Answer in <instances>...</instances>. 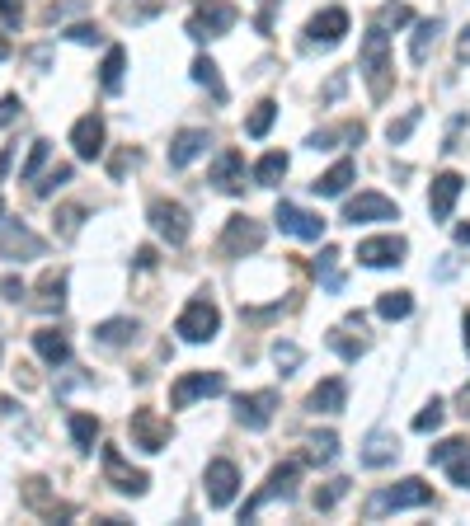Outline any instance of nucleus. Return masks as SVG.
Returning <instances> with one entry per match:
<instances>
[{
    "label": "nucleus",
    "mask_w": 470,
    "mask_h": 526,
    "mask_svg": "<svg viewBox=\"0 0 470 526\" xmlns=\"http://www.w3.org/2000/svg\"><path fill=\"white\" fill-rule=\"evenodd\" d=\"M362 76H367L372 99H386V94H391V38H386L381 24H372L367 38H362Z\"/></svg>",
    "instance_id": "1"
},
{
    "label": "nucleus",
    "mask_w": 470,
    "mask_h": 526,
    "mask_svg": "<svg viewBox=\"0 0 470 526\" xmlns=\"http://www.w3.org/2000/svg\"><path fill=\"white\" fill-rule=\"evenodd\" d=\"M217 329H221V310L207 301V296H193L184 310H179V325H174V334L184 343H207V339H217Z\"/></svg>",
    "instance_id": "2"
},
{
    "label": "nucleus",
    "mask_w": 470,
    "mask_h": 526,
    "mask_svg": "<svg viewBox=\"0 0 470 526\" xmlns=\"http://www.w3.org/2000/svg\"><path fill=\"white\" fill-rule=\"evenodd\" d=\"M428 503H433V484H423V480H400V484H391L386 494H376L372 503H367V512H372V517H381V512L428 508Z\"/></svg>",
    "instance_id": "3"
},
{
    "label": "nucleus",
    "mask_w": 470,
    "mask_h": 526,
    "mask_svg": "<svg viewBox=\"0 0 470 526\" xmlns=\"http://www.w3.org/2000/svg\"><path fill=\"white\" fill-rule=\"evenodd\" d=\"M235 5H226V0H207V5H198L193 15H188V38H198V43H207V38H221V33L235 29Z\"/></svg>",
    "instance_id": "4"
},
{
    "label": "nucleus",
    "mask_w": 470,
    "mask_h": 526,
    "mask_svg": "<svg viewBox=\"0 0 470 526\" xmlns=\"http://www.w3.org/2000/svg\"><path fill=\"white\" fill-rule=\"evenodd\" d=\"M297 480H301V461H287V465H273L268 470V484L259 489V494L245 503V512H240V522H250L254 512L264 508V503H273V498H292L297 494Z\"/></svg>",
    "instance_id": "5"
},
{
    "label": "nucleus",
    "mask_w": 470,
    "mask_h": 526,
    "mask_svg": "<svg viewBox=\"0 0 470 526\" xmlns=\"http://www.w3.org/2000/svg\"><path fill=\"white\" fill-rule=\"evenodd\" d=\"M207 395H226V376L221 372H184L170 386V409H188L193 400H207Z\"/></svg>",
    "instance_id": "6"
},
{
    "label": "nucleus",
    "mask_w": 470,
    "mask_h": 526,
    "mask_svg": "<svg viewBox=\"0 0 470 526\" xmlns=\"http://www.w3.org/2000/svg\"><path fill=\"white\" fill-rule=\"evenodd\" d=\"M99 456H104V475H109V484L118 489V494H127V498H141L146 494V470H132V465L123 461V451L118 447H99Z\"/></svg>",
    "instance_id": "7"
},
{
    "label": "nucleus",
    "mask_w": 470,
    "mask_h": 526,
    "mask_svg": "<svg viewBox=\"0 0 470 526\" xmlns=\"http://www.w3.org/2000/svg\"><path fill=\"white\" fill-rule=\"evenodd\" d=\"M278 414V390H254V395H235V418L250 428V433H264Z\"/></svg>",
    "instance_id": "8"
},
{
    "label": "nucleus",
    "mask_w": 470,
    "mask_h": 526,
    "mask_svg": "<svg viewBox=\"0 0 470 526\" xmlns=\"http://www.w3.org/2000/svg\"><path fill=\"white\" fill-rule=\"evenodd\" d=\"M146 217H151V226H156V235L160 240H170V245H184L188 240V231H193V226H188V207L184 202H151V212H146Z\"/></svg>",
    "instance_id": "9"
},
{
    "label": "nucleus",
    "mask_w": 470,
    "mask_h": 526,
    "mask_svg": "<svg viewBox=\"0 0 470 526\" xmlns=\"http://www.w3.org/2000/svg\"><path fill=\"white\" fill-rule=\"evenodd\" d=\"M43 235H33L24 221H10L5 231H0V259L10 263H24V259H43Z\"/></svg>",
    "instance_id": "10"
},
{
    "label": "nucleus",
    "mask_w": 470,
    "mask_h": 526,
    "mask_svg": "<svg viewBox=\"0 0 470 526\" xmlns=\"http://www.w3.org/2000/svg\"><path fill=\"white\" fill-rule=\"evenodd\" d=\"M344 221L348 226H367V221H400V207L381 193H358L344 202Z\"/></svg>",
    "instance_id": "11"
},
{
    "label": "nucleus",
    "mask_w": 470,
    "mask_h": 526,
    "mask_svg": "<svg viewBox=\"0 0 470 526\" xmlns=\"http://www.w3.org/2000/svg\"><path fill=\"white\" fill-rule=\"evenodd\" d=\"M259 245H264V226H259L254 217H245V212H235V217L226 221V235H221V249L240 259V254H254Z\"/></svg>",
    "instance_id": "12"
},
{
    "label": "nucleus",
    "mask_w": 470,
    "mask_h": 526,
    "mask_svg": "<svg viewBox=\"0 0 470 526\" xmlns=\"http://www.w3.org/2000/svg\"><path fill=\"white\" fill-rule=\"evenodd\" d=\"M170 437H174V428L156 409H137V414H132V442H137L141 451H165Z\"/></svg>",
    "instance_id": "13"
},
{
    "label": "nucleus",
    "mask_w": 470,
    "mask_h": 526,
    "mask_svg": "<svg viewBox=\"0 0 470 526\" xmlns=\"http://www.w3.org/2000/svg\"><path fill=\"white\" fill-rule=\"evenodd\" d=\"M409 245L400 235H376V240H362L358 245V263L362 268H395V263H405Z\"/></svg>",
    "instance_id": "14"
},
{
    "label": "nucleus",
    "mask_w": 470,
    "mask_h": 526,
    "mask_svg": "<svg viewBox=\"0 0 470 526\" xmlns=\"http://www.w3.org/2000/svg\"><path fill=\"white\" fill-rule=\"evenodd\" d=\"M273 221H278L287 235H297V240H320V235H325V217H315V212L297 207V202H278Z\"/></svg>",
    "instance_id": "15"
},
{
    "label": "nucleus",
    "mask_w": 470,
    "mask_h": 526,
    "mask_svg": "<svg viewBox=\"0 0 470 526\" xmlns=\"http://www.w3.org/2000/svg\"><path fill=\"white\" fill-rule=\"evenodd\" d=\"M235 489H240V470H235V461L207 465V503H212V508H231Z\"/></svg>",
    "instance_id": "16"
},
{
    "label": "nucleus",
    "mask_w": 470,
    "mask_h": 526,
    "mask_svg": "<svg viewBox=\"0 0 470 526\" xmlns=\"http://www.w3.org/2000/svg\"><path fill=\"white\" fill-rule=\"evenodd\" d=\"M344 33H348V10H320L306 24V47H334L344 43Z\"/></svg>",
    "instance_id": "17"
},
{
    "label": "nucleus",
    "mask_w": 470,
    "mask_h": 526,
    "mask_svg": "<svg viewBox=\"0 0 470 526\" xmlns=\"http://www.w3.org/2000/svg\"><path fill=\"white\" fill-rule=\"evenodd\" d=\"M461 188H466V179H461V174H452V170L433 179V188H428V212H433V221L452 217V207H456V198H461Z\"/></svg>",
    "instance_id": "18"
},
{
    "label": "nucleus",
    "mask_w": 470,
    "mask_h": 526,
    "mask_svg": "<svg viewBox=\"0 0 470 526\" xmlns=\"http://www.w3.org/2000/svg\"><path fill=\"white\" fill-rule=\"evenodd\" d=\"M71 146H76L80 160H99V155H104V118H99V113H85V118L71 127Z\"/></svg>",
    "instance_id": "19"
},
{
    "label": "nucleus",
    "mask_w": 470,
    "mask_h": 526,
    "mask_svg": "<svg viewBox=\"0 0 470 526\" xmlns=\"http://www.w3.org/2000/svg\"><path fill=\"white\" fill-rule=\"evenodd\" d=\"M344 404H348V386L339 381V376L320 381V386H315L311 395H306V409H311V414H339Z\"/></svg>",
    "instance_id": "20"
},
{
    "label": "nucleus",
    "mask_w": 470,
    "mask_h": 526,
    "mask_svg": "<svg viewBox=\"0 0 470 526\" xmlns=\"http://www.w3.org/2000/svg\"><path fill=\"white\" fill-rule=\"evenodd\" d=\"M212 184H217L221 193H240V188H245V155L221 151L217 165H212Z\"/></svg>",
    "instance_id": "21"
},
{
    "label": "nucleus",
    "mask_w": 470,
    "mask_h": 526,
    "mask_svg": "<svg viewBox=\"0 0 470 526\" xmlns=\"http://www.w3.org/2000/svg\"><path fill=\"white\" fill-rule=\"evenodd\" d=\"M203 151H207V132L203 127H184V132L170 141V165L174 170H184V165H193Z\"/></svg>",
    "instance_id": "22"
},
{
    "label": "nucleus",
    "mask_w": 470,
    "mask_h": 526,
    "mask_svg": "<svg viewBox=\"0 0 470 526\" xmlns=\"http://www.w3.org/2000/svg\"><path fill=\"white\" fill-rule=\"evenodd\" d=\"M353 179H358V165H353V160H339V165H329V170L320 174L311 188L320 193V198H344Z\"/></svg>",
    "instance_id": "23"
},
{
    "label": "nucleus",
    "mask_w": 470,
    "mask_h": 526,
    "mask_svg": "<svg viewBox=\"0 0 470 526\" xmlns=\"http://www.w3.org/2000/svg\"><path fill=\"white\" fill-rule=\"evenodd\" d=\"M33 348H38V357H43L47 367H66L71 362V339H66L62 329H38Z\"/></svg>",
    "instance_id": "24"
},
{
    "label": "nucleus",
    "mask_w": 470,
    "mask_h": 526,
    "mask_svg": "<svg viewBox=\"0 0 470 526\" xmlns=\"http://www.w3.org/2000/svg\"><path fill=\"white\" fill-rule=\"evenodd\" d=\"M33 306L43 310V315H57V310L66 306V273L57 268V273H43V282H38V296H33Z\"/></svg>",
    "instance_id": "25"
},
{
    "label": "nucleus",
    "mask_w": 470,
    "mask_h": 526,
    "mask_svg": "<svg viewBox=\"0 0 470 526\" xmlns=\"http://www.w3.org/2000/svg\"><path fill=\"white\" fill-rule=\"evenodd\" d=\"M438 33H442V19H419V24H414V38H409V62L414 66L428 62V52H433V43H438Z\"/></svg>",
    "instance_id": "26"
},
{
    "label": "nucleus",
    "mask_w": 470,
    "mask_h": 526,
    "mask_svg": "<svg viewBox=\"0 0 470 526\" xmlns=\"http://www.w3.org/2000/svg\"><path fill=\"white\" fill-rule=\"evenodd\" d=\"M395 456H400V442H395L391 433H372L367 437V447H362V465H372V470L391 465Z\"/></svg>",
    "instance_id": "27"
},
{
    "label": "nucleus",
    "mask_w": 470,
    "mask_h": 526,
    "mask_svg": "<svg viewBox=\"0 0 470 526\" xmlns=\"http://www.w3.org/2000/svg\"><path fill=\"white\" fill-rule=\"evenodd\" d=\"M339 259H344V254H339L334 245H325V249H320V259H315V278H320V287H325V292H344V273H339Z\"/></svg>",
    "instance_id": "28"
},
{
    "label": "nucleus",
    "mask_w": 470,
    "mask_h": 526,
    "mask_svg": "<svg viewBox=\"0 0 470 526\" xmlns=\"http://www.w3.org/2000/svg\"><path fill=\"white\" fill-rule=\"evenodd\" d=\"M137 334H141V325H137V320H127V315H123V320H104V325L94 329V339L109 343V348H123V343H132Z\"/></svg>",
    "instance_id": "29"
},
{
    "label": "nucleus",
    "mask_w": 470,
    "mask_h": 526,
    "mask_svg": "<svg viewBox=\"0 0 470 526\" xmlns=\"http://www.w3.org/2000/svg\"><path fill=\"white\" fill-rule=\"evenodd\" d=\"M123 71H127V52L123 47H109V52H104V66H99V85L109 94H118L123 90Z\"/></svg>",
    "instance_id": "30"
},
{
    "label": "nucleus",
    "mask_w": 470,
    "mask_h": 526,
    "mask_svg": "<svg viewBox=\"0 0 470 526\" xmlns=\"http://www.w3.org/2000/svg\"><path fill=\"white\" fill-rule=\"evenodd\" d=\"M282 174H287V155L282 151H268L259 165H254V184L259 188H273V184H282Z\"/></svg>",
    "instance_id": "31"
},
{
    "label": "nucleus",
    "mask_w": 470,
    "mask_h": 526,
    "mask_svg": "<svg viewBox=\"0 0 470 526\" xmlns=\"http://www.w3.org/2000/svg\"><path fill=\"white\" fill-rule=\"evenodd\" d=\"M71 442H76L80 451H94V442H99V418L94 414H71Z\"/></svg>",
    "instance_id": "32"
},
{
    "label": "nucleus",
    "mask_w": 470,
    "mask_h": 526,
    "mask_svg": "<svg viewBox=\"0 0 470 526\" xmlns=\"http://www.w3.org/2000/svg\"><path fill=\"white\" fill-rule=\"evenodd\" d=\"M273 118H278V104H273V99H259V104H254V113L245 118V132H250L254 141H259V137H268V127H273Z\"/></svg>",
    "instance_id": "33"
},
{
    "label": "nucleus",
    "mask_w": 470,
    "mask_h": 526,
    "mask_svg": "<svg viewBox=\"0 0 470 526\" xmlns=\"http://www.w3.org/2000/svg\"><path fill=\"white\" fill-rule=\"evenodd\" d=\"M193 80H198V85H207L217 104H226V85H221L217 62H212V57H198V62H193Z\"/></svg>",
    "instance_id": "34"
},
{
    "label": "nucleus",
    "mask_w": 470,
    "mask_h": 526,
    "mask_svg": "<svg viewBox=\"0 0 470 526\" xmlns=\"http://www.w3.org/2000/svg\"><path fill=\"white\" fill-rule=\"evenodd\" d=\"M409 310H414V296L409 292H386L376 301V315H381V320H405Z\"/></svg>",
    "instance_id": "35"
},
{
    "label": "nucleus",
    "mask_w": 470,
    "mask_h": 526,
    "mask_svg": "<svg viewBox=\"0 0 470 526\" xmlns=\"http://www.w3.org/2000/svg\"><path fill=\"white\" fill-rule=\"evenodd\" d=\"M329 348L344 357V362H358V357L367 353V343H362V339H348V329H329Z\"/></svg>",
    "instance_id": "36"
},
{
    "label": "nucleus",
    "mask_w": 470,
    "mask_h": 526,
    "mask_svg": "<svg viewBox=\"0 0 470 526\" xmlns=\"http://www.w3.org/2000/svg\"><path fill=\"white\" fill-rule=\"evenodd\" d=\"M24 494H29V503L38 512H43V517H57V512H71V508H62V503H52V498L43 494V480H29L24 484Z\"/></svg>",
    "instance_id": "37"
},
{
    "label": "nucleus",
    "mask_w": 470,
    "mask_h": 526,
    "mask_svg": "<svg viewBox=\"0 0 470 526\" xmlns=\"http://www.w3.org/2000/svg\"><path fill=\"white\" fill-rule=\"evenodd\" d=\"M447 475H452L456 489H470V442L461 451H456L452 461H447Z\"/></svg>",
    "instance_id": "38"
},
{
    "label": "nucleus",
    "mask_w": 470,
    "mask_h": 526,
    "mask_svg": "<svg viewBox=\"0 0 470 526\" xmlns=\"http://www.w3.org/2000/svg\"><path fill=\"white\" fill-rule=\"evenodd\" d=\"M442 418H447V409H442V400L423 404V414L414 418V433H438V428H442Z\"/></svg>",
    "instance_id": "39"
},
{
    "label": "nucleus",
    "mask_w": 470,
    "mask_h": 526,
    "mask_svg": "<svg viewBox=\"0 0 470 526\" xmlns=\"http://www.w3.org/2000/svg\"><path fill=\"white\" fill-rule=\"evenodd\" d=\"M334 456H339V437H334V433L311 437V461H315V465H329Z\"/></svg>",
    "instance_id": "40"
},
{
    "label": "nucleus",
    "mask_w": 470,
    "mask_h": 526,
    "mask_svg": "<svg viewBox=\"0 0 470 526\" xmlns=\"http://www.w3.org/2000/svg\"><path fill=\"white\" fill-rule=\"evenodd\" d=\"M47 151H52V141H43V137L33 141V146H29V160H24V170H19V179H33V174L43 170V165H47Z\"/></svg>",
    "instance_id": "41"
},
{
    "label": "nucleus",
    "mask_w": 470,
    "mask_h": 526,
    "mask_svg": "<svg viewBox=\"0 0 470 526\" xmlns=\"http://www.w3.org/2000/svg\"><path fill=\"white\" fill-rule=\"evenodd\" d=\"M273 362H278V367H282V372H297V367H301V348H297V343H273Z\"/></svg>",
    "instance_id": "42"
},
{
    "label": "nucleus",
    "mask_w": 470,
    "mask_h": 526,
    "mask_svg": "<svg viewBox=\"0 0 470 526\" xmlns=\"http://www.w3.org/2000/svg\"><path fill=\"white\" fill-rule=\"evenodd\" d=\"M62 184H71V165H57L52 174H43V184H38V198H52Z\"/></svg>",
    "instance_id": "43"
},
{
    "label": "nucleus",
    "mask_w": 470,
    "mask_h": 526,
    "mask_svg": "<svg viewBox=\"0 0 470 526\" xmlns=\"http://www.w3.org/2000/svg\"><path fill=\"white\" fill-rule=\"evenodd\" d=\"M461 447H466V437H447V442H438V447H428V461H433V465H447Z\"/></svg>",
    "instance_id": "44"
},
{
    "label": "nucleus",
    "mask_w": 470,
    "mask_h": 526,
    "mask_svg": "<svg viewBox=\"0 0 470 526\" xmlns=\"http://www.w3.org/2000/svg\"><path fill=\"white\" fill-rule=\"evenodd\" d=\"M66 38H71V43H104V29H99V24H71V29H66Z\"/></svg>",
    "instance_id": "45"
},
{
    "label": "nucleus",
    "mask_w": 470,
    "mask_h": 526,
    "mask_svg": "<svg viewBox=\"0 0 470 526\" xmlns=\"http://www.w3.org/2000/svg\"><path fill=\"white\" fill-rule=\"evenodd\" d=\"M344 494H348V480H334L325 494H315V508H334V503H339Z\"/></svg>",
    "instance_id": "46"
},
{
    "label": "nucleus",
    "mask_w": 470,
    "mask_h": 526,
    "mask_svg": "<svg viewBox=\"0 0 470 526\" xmlns=\"http://www.w3.org/2000/svg\"><path fill=\"white\" fill-rule=\"evenodd\" d=\"M0 19H5L10 29H19V24H24V0H0Z\"/></svg>",
    "instance_id": "47"
},
{
    "label": "nucleus",
    "mask_w": 470,
    "mask_h": 526,
    "mask_svg": "<svg viewBox=\"0 0 470 526\" xmlns=\"http://www.w3.org/2000/svg\"><path fill=\"white\" fill-rule=\"evenodd\" d=\"M414 123H419V109H414V113H405L400 123H391V127H386V137H391V141H405L409 132H414Z\"/></svg>",
    "instance_id": "48"
},
{
    "label": "nucleus",
    "mask_w": 470,
    "mask_h": 526,
    "mask_svg": "<svg viewBox=\"0 0 470 526\" xmlns=\"http://www.w3.org/2000/svg\"><path fill=\"white\" fill-rule=\"evenodd\" d=\"M80 217H85L80 207H62V240H71L80 231Z\"/></svg>",
    "instance_id": "49"
},
{
    "label": "nucleus",
    "mask_w": 470,
    "mask_h": 526,
    "mask_svg": "<svg viewBox=\"0 0 470 526\" xmlns=\"http://www.w3.org/2000/svg\"><path fill=\"white\" fill-rule=\"evenodd\" d=\"M0 292H5V301H19V296H29V287H24L19 278H5L0 282Z\"/></svg>",
    "instance_id": "50"
},
{
    "label": "nucleus",
    "mask_w": 470,
    "mask_h": 526,
    "mask_svg": "<svg viewBox=\"0 0 470 526\" xmlns=\"http://www.w3.org/2000/svg\"><path fill=\"white\" fill-rule=\"evenodd\" d=\"M381 19H386V24H409L414 15H409V5H386V15Z\"/></svg>",
    "instance_id": "51"
},
{
    "label": "nucleus",
    "mask_w": 470,
    "mask_h": 526,
    "mask_svg": "<svg viewBox=\"0 0 470 526\" xmlns=\"http://www.w3.org/2000/svg\"><path fill=\"white\" fill-rule=\"evenodd\" d=\"M15 113H19V94H5V99H0V123H10Z\"/></svg>",
    "instance_id": "52"
},
{
    "label": "nucleus",
    "mask_w": 470,
    "mask_h": 526,
    "mask_svg": "<svg viewBox=\"0 0 470 526\" xmlns=\"http://www.w3.org/2000/svg\"><path fill=\"white\" fill-rule=\"evenodd\" d=\"M137 268H156V249H151V245L137 249Z\"/></svg>",
    "instance_id": "53"
},
{
    "label": "nucleus",
    "mask_w": 470,
    "mask_h": 526,
    "mask_svg": "<svg viewBox=\"0 0 470 526\" xmlns=\"http://www.w3.org/2000/svg\"><path fill=\"white\" fill-rule=\"evenodd\" d=\"M259 5H264V15H259V29H273V15H268V10H273V0H259Z\"/></svg>",
    "instance_id": "54"
},
{
    "label": "nucleus",
    "mask_w": 470,
    "mask_h": 526,
    "mask_svg": "<svg viewBox=\"0 0 470 526\" xmlns=\"http://www.w3.org/2000/svg\"><path fill=\"white\" fill-rule=\"evenodd\" d=\"M456 52H461V62H470V29L461 33V43H456Z\"/></svg>",
    "instance_id": "55"
},
{
    "label": "nucleus",
    "mask_w": 470,
    "mask_h": 526,
    "mask_svg": "<svg viewBox=\"0 0 470 526\" xmlns=\"http://www.w3.org/2000/svg\"><path fill=\"white\" fill-rule=\"evenodd\" d=\"M456 240H461V245H470V221H466V226H456Z\"/></svg>",
    "instance_id": "56"
},
{
    "label": "nucleus",
    "mask_w": 470,
    "mask_h": 526,
    "mask_svg": "<svg viewBox=\"0 0 470 526\" xmlns=\"http://www.w3.org/2000/svg\"><path fill=\"white\" fill-rule=\"evenodd\" d=\"M461 325H466V353H470V310H466V320H461Z\"/></svg>",
    "instance_id": "57"
},
{
    "label": "nucleus",
    "mask_w": 470,
    "mask_h": 526,
    "mask_svg": "<svg viewBox=\"0 0 470 526\" xmlns=\"http://www.w3.org/2000/svg\"><path fill=\"white\" fill-rule=\"evenodd\" d=\"M5 170H10V151H5V155H0V174H5Z\"/></svg>",
    "instance_id": "58"
},
{
    "label": "nucleus",
    "mask_w": 470,
    "mask_h": 526,
    "mask_svg": "<svg viewBox=\"0 0 470 526\" xmlns=\"http://www.w3.org/2000/svg\"><path fill=\"white\" fill-rule=\"evenodd\" d=\"M5 57H10V43H5V38H0V62H5Z\"/></svg>",
    "instance_id": "59"
},
{
    "label": "nucleus",
    "mask_w": 470,
    "mask_h": 526,
    "mask_svg": "<svg viewBox=\"0 0 470 526\" xmlns=\"http://www.w3.org/2000/svg\"><path fill=\"white\" fill-rule=\"evenodd\" d=\"M0 409H15V404H10V400H0Z\"/></svg>",
    "instance_id": "60"
},
{
    "label": "nucleus",
    "mask_w": 470,
    "mask_h": 526,
    "mask_svg": "<svg viewBox=\"0 0 470 526\" xmlns=\"http://www.w3.org/2000/svg\"><path fill=\"white\" fill-rule=\"evenodd\" d=\"M0 217H5V202H0Z\"/></svg>",
    "instance_id": "61"
}]
</instances>
